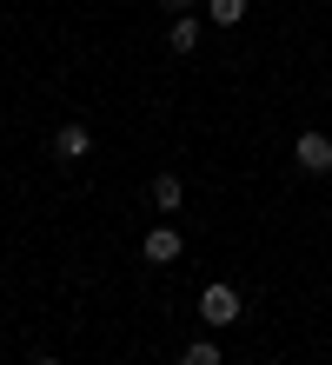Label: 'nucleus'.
<instances>
[{"mask_svg":"<svg viewBox=\"0 0 332 365\" xmlns=\"http://www.w3.org/2000/svg\"><path fill=\"white\" fill-rule=\"evenodd\" d=\"M140 252H146V266H173V259L186 252V240H180L173 226H153L146 240H140Z\"/></svg>","mask_w":332,"mask_h":365,"instance_id":"nucleus-3","label":"nucleus"},{"mask_svg":"<svg viewBox=\"0 0 332 365\" xmlns=\"http://www.w3.org/2000/svg\"><path fill=\"white\" fill-rule=\"evenodd\" d=\"M166 47H173V53H193V47H199V20H193V14H173V34H166Z\"/></svg>","mask_w":332,"mask_h":365,"instance_id":"nucleus-6","label":"nucleus"},{"mask_svg":"<svg viewBox=\"0 0 332 365\" xmlns=\"http://www.w3.org/2000/svg\"><path fill=\"white\" fill-rule=\"evenodd\" d=\"M166 7H173V14H193V0H166Z\"/></svg>","mask_w":332,"mask_h":365,"instance_id":"nucleus-9","label":"nucleus"},{"mask_svg":"<svg viewBox=\"0 0 332 365\" xmlns=\"http://www.w3.org/2000/svg\"><path fill=\"white\" fill-rule=\"evenodd\" d=\"M180 365H219V346H213V339H186Z\"/></svg>","mask_w":332,"mask_h":365,"instance_id":"nucleus-8","label":"nucleus"},{"mask_svg":"<svg viewBox=\"0 0 332 365\" xmlns=\"http://www.w3.org/2000/svg\"><path fill=\"white\" fill-rule=\"evenodd\" d=\"M199 319H206V326H239V286L213 279V286L199 292Z\"/></svg>","mask_w":332,"mask_h":365,"instance_id":"nucleus-1","label":"nucleus"},{"mask_svg":"<svg viewBox=\"0 0 332 365\" xmlns=\"http://www.w3.org/2000/svg\"><path fill=\"white\" fill-rule=\"evenodd\" d=\"M206 20L213 27H239L246 20V0H206Z\"/></svg>","mask_w":332,"mask_h":365,"instance_id":"nucleus-7","label":"nucleus"},{"mask_svg":"<svg viewBox=\"0 0 332 365\" xmlns=\"http://www.w3.org/2000/svg\"><path fill=\"white\" fill-rule=\"evenodd\" d=\"M293 166H299V173L332 180V140H326V133H299V140H293Z\"/></svg>","mask_w":332,"mask_h":365,"instance_id":"nucleus-2","label":"nucleus"},{"mask_svg":"<svg viewBox=\"0 0 332 365\" xmlns=\"http://www.w3.org/2000/svg\"><path fill=\"white\" fill-rule=\"evenodd\" d=\"M86 153H94V133H86L80 120H66L60 133H54V160H66V166H80Z\"/></svg>","mask_w":332,"mask_h":365,"instance_id":"nucleus-4","label":"nucleus"},{"mask_svg":"<svg viewBox=\"0 0 332 365\" xmlns=\"http://www.w3.org/2000/svg\"><path fill=\"white\" fill-rule=\"evenodd\" d=\"M153 206H160V212H180L186 206V180L180 173H160V180H153Z\"/></svg>","mask_w":332,"mask_h":365,"instance_id":"nucleus-5","label":"nucleus"},{"mask_svg":"<svg viewBox=\"0 0 332 365\" xmlns=\"http://www.w3.org/2000/svg\"><path fill=\"white\" fill-rule=\"evenodd\" d=\"M27 365H60V359H54V352H40V359H27Z\"/></svg>","mask_w":332,"mask_h":365,"instance_id":"nucleus-10","label":"nucleus"}]
</instances>
